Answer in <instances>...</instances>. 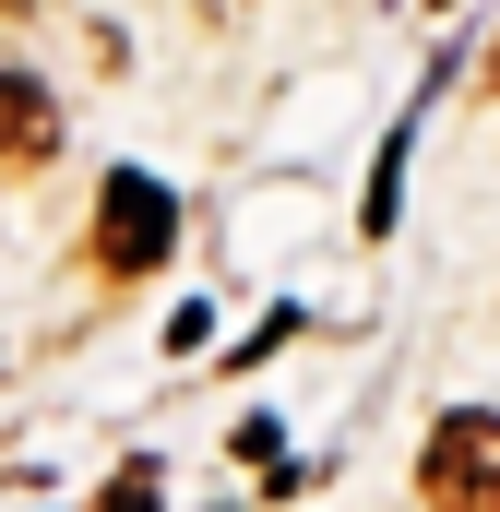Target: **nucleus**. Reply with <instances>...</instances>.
Listing matches in <instances>:
<instances>
[{"instance_id":"obj_5","label":"nucleus","mask_w":500,"mask_h":512,"mask_svg":"<svg viewBox=\"0 0 500 512\" xmlns=\"http://www.w3.org/2000/svg\"><path fill=\"white\" fill-rule=\"evenodd\" d=\"M203 12H250V0H203Z\"/></svg>"},{"instance_id":"obj_3","label":"nucleus","mask_w":500,"mask_h":512,"mask_svg":"<svg viewBox=\"0 0 500 512\" xmlns=\"http://www.w3.org/2000/svg\"><path fill=\"white\" fill-rule=\"evenodd\" d=\"M48 155H60V96L0 60V167H48Z\"/></svg>"},{"instance_id":"obj_6","label":"nucleus","mask_w":500,"mask_h":512,"mask_svg":"<svg viewBox=\"0 0 500 512\" xmlns=\"http://www.w3.org/2000/svg\"><path fill=\"white\" fill-rule=\"evenodd\" d=\"M489 96H500V48H489Z\"/></svg>"},{"instance_id":"obj_4","label":"nucleus","mask_w":500,"mask_h":512,"mask_svg":"<svg viewBox=\"0 0 500 512\" xmlns=\"http://www.w3.org/2000/svg\"><path fill=\"white\" fill-rule=\"evenodd\" d=\"M96 512H155V477H120V489H108Z\"/></svg>"},{"instance_id":"obj_1","label":"nucleus","mask_w":500,"mask_h":512,"mask_svg":"<svg viewBox=\"0 0 500 512\" xmlns=\"http://www.w3.org/2000/svg\"><path fill=\"white\" fill-rule=\"evenodd\" d=\"M417 501L429 512H500V417L489 405H453L417 453Z\"/></svg>"},{"instance_id":"obj_2","label":"nucleus","mask_w":500,"mask_h":512,"mask_svg":"<svg viewBox=\"0 0 500 512\" xmlns=\"http://www.w3.org/2000/svg\"><path fill=\"white\" fill-rule=\"evenodd\" d=\"M167 251H179V203H167V179L108 167V191H96V262H108V274H155Z\"/></svg>"}]
</instances>
